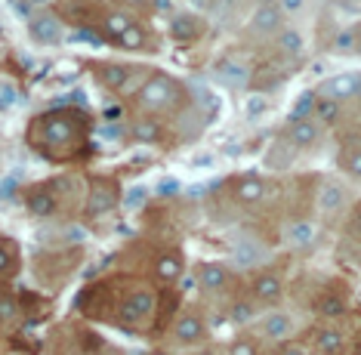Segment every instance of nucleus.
<instances>
[{
  "label": "nucleus",
  "mask_w": 361,
  "mask_h": 355,
  "mask_svg": "<svg viewBox=\"0 0 361 355\" xmlns=\"http://www.w3.org/2000/svg\"><path fill=\"white\" fill-rule=\"evenodd\" d=\"M154 306H158V300H154V291H149V287H136V291H130L124 300L118 303V325L121 327H139V325H145V321L152 318Z\"/></svg>",
  "instance_id": "obj_3"
},
{
  "label": "nucleus",
  "mask_w": 361,
  "mask_h": 355,
  "mask_svg": "<svg viewBox=\"0 0 361 355\" xmlns=\"http://www.w3.org/2000/svg\"><path fill=\"white\" fill-rule=\"evenodd\" d=\"M355 31H358V49H361V25H358V28H355Z\"/></svg>",
  "instance_id": "obj_44"
},
{
  "label": "nucleus",
  "mask_w": 361,
  "mask_h": 355,
  "mask_svg": "<svg viewBox=\"0 0 361 355\" xmlns=\"http://www.w3.org/2000/svg\"><path fill=\"white\" fill-rule=\"evenodd\" d=\"M262 109H266V99H262V96L247 99V114H250V118H259Z\"/></svg>",
  "instance_id": "obj_38"
},
{
  "label": "nucleus",
  "mask_w": 361,
  "mask_h": 355,
  "mask_svg": "<svg viewBox=\"0 0 361 355\" xmlns=\"http://www.w3.org/2000/svg\"><path fill=\"white\" fill-rule=\"evenodd\" d=\"M152 355H170V352H152Z\"/></svg>",
  "instance_id": "obj_46"
},
{
  "label": "nucleus",
  "mask_w": 361,
  "mask_h": 355,
  "mask_svg": "<svg viewBox=\"0 0 361 355\" xmlns=\"http://www.w3.org/2000/svg\"><path fill=\"white\" fill-rule=\"evenodd\" d=\"M185 102H188V93L183 80L170 78L164 71H152L142 80V87L136 90V105L145 114H176L185 109Z\"/></svg>",
  "instance_id": "obj_2"
},
{
  "label": "nucleus",
  "mask_w": 361,
  "mask_h": 355,
  "mask_svg": "<svg viewBox=\"0 0 361 355\" xmlns=\"http://www.w3.org/2000/svg\"><path fill=\"white\" fill-rule=\"evenodd\" d=\"M358 355H361V340H358Z\"/></svg>",
  "instance_id": "obj_47"
},
{
  "label": "nucleus",
  "mask_w": 361,
  "mask_h": 355,
  "mask_svg": "<svg viewBox=\"0 0 361 355\" xmlns=\"http://www.w3.org/2000/svg\"><path fill=\"white\" fill-rule=\"evenodd\" d=\"M281 139L290 148H297V152H300V148H312L318 139H322V124L312 121V118L309 121H293V124H287V127H284Z\"/></svg>",
  "instance_id": "obj_13"
},
{
  "label": "nucleus",
  "mask_w": 361,
  "mask_h": 355,
  "mask_svg": "<svg viewBox=\"0 0 361 355\" xmlns=\"http://www.w3.org/2000/svg\"><path fill=\"white\" fill-rule=\"evenodd\" d=\"M13 84H4V109H10V105H13Z\"/></svg>",
  "instance_id": "obj_41"
},
{
  "label": "nucleus",
  "mask_w": 361,
  "mask_h": 355,
  "mask_svg": "<svg viewBox=\"0 0 361 355\" xmlns=\"http://www.w3.org/2000/svg\"><path fill=\"white\" fill-rule=\"evenodd\" d=\"M133 16L124 13V10H109V13H102V19H99V28H102V35L105 37H111V44H118L121 37L127 35L130 28H133Z\"/></svg>",
  "instance_id": "obj_20"
},
{
  "label": "nucleus",
  "mask_w": 361,
  "mask_h": 355,
  "mask_svg": "<svg viewBox=\"0 0 361 355\" xmlns=\"http://www.w3.org/2000/svg\"><path fill=\"white\" fill-rule=\"evenodd\" d=\"M281 10H284V13H297V10H302V4H300V0H284Z\"/></svg>",
  "instance_id": "obj_40"
},
{
  "label": "nucleus",
  "mask_w": 361,
  "mask_h": 355,
  "mask_svg": "<svg viewBox=\"0 0 361 355\" xmlns=\"http://www.w3.org/2000/svg\"><path fill=\"white\" fill-rule=\"evenodd\" d=\"M253 315H257V309H253L250 300H247V303H235V306H232V318L238 321V325H247Z\"/></svg>",
  "instance_id": "obj_35"
},
{
  "label": "nucleus",
  "mask_w": 361,
  "mask_h": 355,
  "mask_svg": "<svg viewBox=\"0 0 361 355\" xmlns=\"http://www.w3.org/2000/svg\"><path fill=\"white\" fill-rule=\"evenodd\" d=\"M121 201V186L114 183V179H93L90 183V192H87V217L90 219H105L109 213H114Z\"/></svg>",
  "instance_id": "obj_4"
},
{
  "label": "nucleus",
  "mask_w": 361,
  "mask_h": 355,
  "mask_svg": "<svg viewBox=\"0 0 361 355\" xmlns=\"http://www.w3.org/2000/svg\"><path fill=\"white\" fill-rule=\"evenodd\" d=\"M185 275V257L179 251H164L154 260V278L161 284H176Z\"/></svg>",
  "instance_id": "obj_16"
},
{
  "label": "nucleus",
  "mask_w": 361,
  "mask_h": 355,
  "mask_svg": "<svg viewBox=\"0 0 361 355\" xmlns=\"http://www.w3.org/2000/svg\"><path fill=\"white\" fill-rule=\"evenodd\" d=\"M278 355H312L306 346L302 343H293V340H287V343H281L278 346Z\"/></svg>",
  "instance_id": "obj_36"
},
{
  "label": "nucleus",
  "mask_w": 361,
  "mask_h": 355,
  "mask_svg": "<svg viewBox=\"0 0 361 355\" xmlns=\"http://www.w3.org/2000/svg\"><path fill=\"white\" fill-rule=\"evenodd\" d=\"M149 37H152V35L145 31V25H139V22H136L133 28H130L127 35L118 40V47H121V49H127V53H142V49H152Z\"/></svg>",
  "instance_id": "obj_28"
},
{
  "label": "nucleus",
  "mask_w": 361,
  "mask_h": 355,
  "mask_svg": "<svg viewBox=\"0 0 361 355\" xmlns=\"http://www.w3.org/2000/svg\"><path fill=\"white\" fill-rule=\"evenodd\" d=\"M340 118H343V105L318 93L315 96V109H312V121H318L322 127H331V124H336Z\"/></svg>",
  "instance_id": "obj_26"
},
{
  "label": "nucleus",
  "mask_w": 361,
  "mask_h": 355,
  "mask_svg": "<svg viewBox=\"0 0 361 355\" xmlns=\"http://www.w3.org/2000/svg\"><path fill=\"white\" fill-rule=\"evenodd\" d=\"M207 321H204L201 312L188 309L183 312L176 321H173V340L179 346H201L204 340H207Z\"/></svg>",
  "instance_id": "obj_6"
},
{
  "label": "nucleus",
  "mask_w": 361,
  "mask_h": 355,
  "mask_svg": "<svg viewBox=\"0 0 361 355\" xmlns=\"http://www.w3.org/2000/svg\"><path fill=\"white\" fill-rule=\"evenodd\" d=\"M25 204H28V210L35 213V217H53L56 207H59L53 188H47V186H40V188H35V192H28Z\"/></svg>",
  "instance_id": "obj_25"
},
{
  "label": "nucleus",
  "mask_w": 361,
  "mask_h": 355,
  "mask_svg": "<svg viewBox=\"0 0 361 355\" xmlns=\"http://www.w3.org/2000/svg\"><path fill=\"white\" fill-rule=\"evenodd\" d=\"M226 355H259V346H257V340H250V337H238V340L228 343Z\"/></svg>",
  "instance_id": "obj_33"
},
{
  "label": "nucleus",
  "mask_w": 361,
  "mask_h": 355,
  "mask_svg": "<svg viewBox=\"0 0 361 355\" xmlns=\"http://www.w3.org/2000/svg\"><path fill=\"white\" fill-rule=\"evenodd\" d=\"M312 312L324 321H336L349 312V296L340 294V291H322L312 303Z\"/></svg>",
  "instance_id": "obj_15"
},
{
  "label": "nucleus",
  "mask_w": 361,
  "mask_h": 355,
  "mask_svg": "<svg viewBox=\"0 0 361 355\" xmlns=\"http://www.w3.org/2000/svg\"><path fill=\"white\" fill-rule=\"evenodd\" d=\"M250 31L259 37H278L284 31V10L281 4H259L250 19Z\"/></svg>",
  "instance_id": "obj_9"
},
{
  "label": "nucleus",
  "mask_w": 361,
  "mask_h": 355,
  "mask_svg": "<svg viewBox=\"0 0 361 355\" xmlns=\"http://www.w3.org/2000/svg\"><path fill=\"white\" fill-rule=\"evenodd\" d=\"M232 192L241 204H259L266 198V183H262L257 173H244V176L232 179Z\"/></svg>",
  "instance_id": "obj_18"
},
{
  "label": "nucleus",
  "mask_w": 361,
  "mask_h": 355,
  "mask_svg": "<svg viewBox=\"0 0 361 355\" xmlns=\"http://www.w3.org/2000/svg\"><path fill=\"white\" fill-rule=\"evenodd\" d=\"M152 6H154V10H161V13H173L176 10V6L167 4V0H158V4H152Z\"/></svg>",
  "instance_id": "obj_42"
},
{
  "label": "nucleus",
  "mask_w": 361,
  "mask_h": 355,
  "mask_svg": "<svg viewBox=\"0 0 361 355\" xmlns=\"http://www.w3.org/2000/svg\"><path fill=\"white\" fill-rule=\"evenodd\" d=\"M195 355H219L216 349H201V352H195Z\"/></svg>",
  "instance_id": "obj_43"
},
{
  "label": "nucleus",
  "mask_w": 361,
  "mask_h": 355,
  "mask_svg": "<svg viewBox=\"0 0 361 355\" xmlns=\"http://www.w3.org/2000/svg\"><path fill=\"white\" fill-rule=\"evenodd\" d=\"M198 284H201V291H207V294L223 291V287L228 284V269L223 266V263H201L198 266Z\"/></svg>",
  "instance_id": "obj_21"
},
{
  "label": "nucleus",
  "mask_w": 361,
  "mask_h": 355,
  "mask_svg": "<svg viewBox=\"0 0 361 355\" xmlns=\"http://www.w3.org/2000/svg\"><path fill=\"white\" fill-rule=\"evenodd\" d=\"M343 343H346V334L334 325H322L315 334H312V346H315L322 355H336L343 349Z\"/></svg>",
  "instance_id": "obj_22"
},
{
  "label": "nucleus",
  "mask_w": 361,
  "mask_h": 355,
  "mask_svg": "<svg viewBox=\"0 0 361 355\" xmlns=\"http://www.w3.org/2000/svg\"><path fill=\"white\" fill-rule=\"evenodd\" d=\"M40 10V4H35V0H16L13 4V13L19 16V19H37V13Z\"/></svg>",
  "instance_id": "obj_34"
},
{
  "label": "nucleus",
  "mask_w": 361,
  "mask_h": 355,
  "mask_svg": "<svg viewBox=\"0 0 361 355\" xmlns=\"http://www.w3.org/2000/svg\"><path fill=\"white\" fill-rule=\"evenodd\" d=\"M93 74L109 93H130L133 87H139L136 84L139 74L133 65H127V62H99L93 68Z\"/></svg>",
  "instance_id": "obj_5"
},
{
  "label": "nucleus",
  "mask_w": 361,
  "mask_h": 355,
  "mask_svg": "<svg viewBox=\"0 0 361 355\" xmlns=\"http://www.w3.org/2000/svg\"><path fill=\"white\" fill-rule=\"evenodd\" d=\"M19 312H22V300L10 291V287H4V294H0V321H4V325H10Z\"/></svg>",
  "instance_id": "obj_31"
},
{
  "label": "nucleus",
  "mask_w": 361,
  "mask_h": 355,
  "mask_svg": "<svg viewBox=\"0 0 361 355\" xmlns=\"http://www.w3.org/2000/svg\"><path fill=\"white\" fill-rule=\"evenodd\" d=\"M210 74H213V78H216L223 87H232V90H241V87H250V84H253L247 62L232 59V56H223V59L213 62Z\"/></svg>",
  "instance_id": "obj_7"
},
{
  "label": "nucleus",
  "mask_w": 361,
  "mask_h": 355,
  "mask_svg": "<svg viewBox=\"0 0 361 355\" xmlns=\"http://www.w3.org/2000/svg\"><path fill=\"white\" fill-rule=\"evenodd\" d=\"M259 331L266 340H275V343H287L293 337V318L287 315V312H269V315H262L259 321Z\"/></svg>",
  "instance_id": "obj_17"
},
{
  "label": "nucleus",
  "mask_w": 361,
  "mask_h": 355,
  "mask_svg": "<svg viewBox=\"0 0 361 355\" xmlns=\"http://www.w3.org/2000/svg\"><path fill=\"white\" fill-rule=\"evenodd\" d=\"M262 247L253 241V238H244V241H235L232 247V260L238 263V266H257V263H262Z\"/></svg>",
  "instance_id": "obj_27"
},
{
  "label": "nucleus",
  "mask_w": 361,
  "mask_h": 355,
  "mask_svg": "<svg viewBox=\"0 0 361 355\" xmlns=\"http://www.w3.org/2000/svg\"><path fill=\"white\" fill-rule=\"evenodd\" d=\"M284 241L293 247V251H302V247H312L318 241V226L312 219H293L290 226L284 229Z\"/></svg>",
  "instance_id": "obj_19"
},
{
  "label": "nucleus",
  "mask_w": 361,
  "mask_h": 355,
  "mask_svg": "<svg viewBox=\"0 0 361 355\" xmlns=\"http://www.w3.org/2000/svg\"><path fill=\"white\" fill-rule=\"evenodd\" d=\"M250 296L262 306H278L284 296V282L275 275V272H259L250 282Z\"/></svg>",
  "instance_id": "obj_12"
},
{
  "label": "nucleus",
  "mask_w": 361,
  "mask_h": 355,
  "mask_svg": "<svg viewBox=\"0 0 361 355\" xmlns=\"http://www.w3.org/2000/svg\"><path fill=\"white\" fill-rule=\"evenodd\" d=\"M334 53H358V31L355 28H343L334 37Z\"/></svg>",
  "instance_id": "obj_32"
},
{
  "label": "nucleus",
  "mask_w": 361,
  "mask_h": 355,
  "mask_svg": "<svg viewBox=\"0 0 361 355\" xmlns=\"http://www.w3.org/2000/svg\"><path fill=\"white\" fill-rule=\"evenodd\" d=\"M275 47H278V53H281V56H290V59H293V56L302 53V35L297 28H284L281 35L275 37Z\"/></svg>",
  "instance_id": "obj_29"
},
{
  "label": "nucleus",
  "mask_w": 361,
  "mask_h": 355,
  "mask_svg": "<svg viewBox=\"0 0 361 355\" xmlns=\"http://www.w3.org/2000/svg\"><path fill=\"white\" fill-rule=\"evenodd\" d=\"M336 164H340L349 176L361 179V143H352L346 148H340V161H336Z\"/></svg>",
  "instance_id": "obj_30"
},
{
  "label": "nucleus",
  "mask_w": 361,
  "mask_h": 355,
  "mask_svg": "<svg viewBox=\"0 0 361 355\" xmlns=\"http://www.w3.org/2000/svg\"><path fill=\"white\" fill-rule=\"evenodd\" d=\"M130 139H133V143L154 145V143H161L164 139V127L152 118V114H145V118H136L133 124H130Z\"/></svg>",
  "instance_id": "obj_23"
},
{
  "label": "nucleus",
  "mask_w": 361,
  "mask_h": 355,
  "mask_svg": "<svg viewBox=\"0 0 361 355\" xmlns=\"http://www.w3.org/2000/svg\"><path fill=\"white\" fill-rule=\"evenodd\" d=\"M90 136V118L80 109H53L47 114H37L28 124V145L40 158L65 164L75 161L87 145Z\"/></svg>",
  "instance_id": "obj_1"
},
{
  "label": "nucleus",
  "mask_w": 361,
  "mask_h": 355,
  "mask_svg": "<svg viewBox=\"0 0 361 355\" xmlns=\"http://www.w3.org/2000/svg\"><path fill=\"white\" fill-rule=\"evenodd\" d=\"M28 37H35L37 44H47V47H56L65 40V28L59 22L56 13H40L37 19L28 22Z\"/></svg>",
  "instance_id": "obj_11"
},
{
  "label": "nucleus",
  "mask_w": 361,
  "mask_h": 355,
  "mask_svg": "<svg viewBox=\"0 0 361 355\" xmlns=\"http://www.w3.org/2000/svg\"><path fill=\"white\" fill-rule=\"evenodd\" d=\"M346 207V192H343V186L336 183H324L318 188V210L327 213V217H334V213H340Z\"/></svg>",
  "instance_id": "obj_24"
},
{
  "label": "nucleus",
  "mask_w": 361,
  "mask_h": 355,
  "mask_svg": "<svg viewBox=\"0 0 361 355\" xmlns=\"http://www.w3.org/2000/svg\"><path fill=\"white\" fill-rule=\"evenodd\" d=\"M358 84H361V74L343 71V74H331L327 80H322V84H318V93L343 105V102H349V99L358 96Z\"/></svg>",
  "instance_id": "obj_8"
},
{
  "label": "nucleus",
  "mask_w": 361,
  "mask_h": 355,
  "mask_svg": "<svg viewBox=\"0 0 361 355\" xmlns=\"http://www.w3.org/2000/svg\"><path fill=\"white\" fill-rule=\"evenodd\" d=\"M201 35H204L201 16H195V13H173L170 16L167 37L173 40V44H195Z\"/></svg>",
  "instance_id": "obj_10"
},
{
  "label": "nucleus",
  "mask_w": 361,
  "mask_h": 355,
  "mask_svg": "<svg viewBox=\"0 0 361 355\" xmlns=\"http://www.w3.org/2000/svg\"><path fill=\"white\" fill-rule=\"evenodd\" d=\"M349 229H352V235H358L361 238V201L352 207V213H349Z\"/></svg>",
  "instance_id": "obj_37"
},
{
  "label": "nucleus",
  "mask_w": 361,
  "mask_h": 355,
  "mask_svg": "<svg viewBox=\"0 0 361 355\" xmlns=\"http://www.w3.org/2000/svg\"><path fill=\"white\" fill-rule=\"evenodd\" d=\"M355 99H358V102H361V84H358V96H355Z\"/></svg>",
  "instance_id": "obj_45"
},
{
  "label": "nucleus",
  "mask_w": 361,
  "mask_h": 355,
  "mask_svg": "<svg viewBox=\"0 0 361 355\" xmlns=\"http://www.w3.org/2000/svg\"><path fill=\"white\" fill-rule=\"evenodd\" d=\"M19 272H22V244L16 238L4 235L0 238V282H4V287H10Z\"/></svg>",
  "instance_id": "obj_14"
},
{
  "label": "nucleus",
  "mask_w": 361,
  "mask_h": 355,
  "mask_svg": "<svg viewBox=\"0 0 361 355\" xmlns=\"http://www.w3.org/2000/svg\"><path fill=\"white\" fill-rule=\"evenodd\" d=\"M158 192H161V195H173V192H179V183H176V179H164Z\"/></svg>",
  "instance_id": "obj_39"
}]
</instances>
